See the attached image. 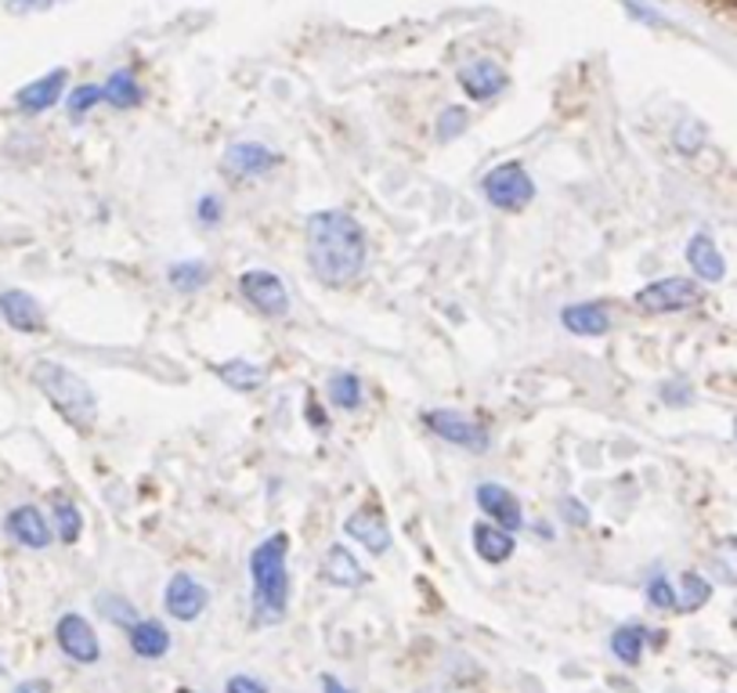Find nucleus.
Returning a JSON list of instances; mask_svg holds the SVG:
<instances>
[{
	"label": "nucleus",
	"instance_id": "nucleus-1",
	"mask_svg": "<svg viewBox=\"0 0 737 693\" xmlns=\"http://www.w3.org/2000/svg\"><path fill=\"white\" fill-rule=\"evenodd\" d=\"M304 253H308L311 275L325 289H344L366 271L369 238L355 213L319 210L304 224Z\"/></svg>",
	"mask_w": 737,
	"mask_h": 693
},
{
	"label": "nucleus",
	"instance_id": "nucleus-2",
	"mask_svg": "<svg viewBox=\"0 0 737 693\" xmlns=\"http://www.w3.org/2000/svg\"><path fill=\"white\" fill-rule=\"evenodd\" d=\"M290 535L275 531L249 553V593H254V610L260 621H279L290 607Z\"/></svg>",
	"mask_w": 737,
	"mask_h": 693
},
{
	"label": "nucleus",
	"instance_id": "nucleus-3",
	"mask_svg": "<svg viewBox=\"0 0 737 693\" xmlns=\"http://www.w3.org/2000/svg\"><path fill=\"white\" fill-rule=\"evenodd\" d=\"M33 383H37V391L48 397L54 405V412H59L73 430H81V434H90V430H95L98 397L81 372H73L70 366H62V361L44 358L33 366Z\"/></svg>",
	"mask_w": 737,
	"mask_h": 693
},
{
	"label": "nucleus",
	"instance_id": "nucleus-4",
	"mask_svg": "<svg viewBox=\"0 0 737 693\" xmlns=\"http://www.w3.org/2000/svg\"><path fill=\"white\" fill-rule=\"evenodd\" d=\"M701 297H705V289H701L695 279L668 275V279L648 282L643 289H637L632 304H637V311H643V314H676V311L698 308Z\"/></svg>",
	"mask_w": 737,
	"mask_h": 693
},
{
	"label": "nucleus",
	"instance_id": "nucleus-5",
	"mask_svg": "<svg viewBox=\"0 0 737 693\" xmlns=\"http://www.w3.org/2000/svg\"><path fill=\"white\" fill-rule=\"evenodd\" d=\"M484 199L492 202L495 210H525L531 199H536V181L520 163H499L495 170H489L481 181Z\"/></svg>",
	"mask_w": 737,
	"mask_h": 693
},
{
	"label": "nucleus",
	"instance_id": "nucleus-6",
	"mask_svg": "<svg viewBox=\"0 0 737 693\" xmlns=\"http://www.w3.org/2000/svg\"><path fill=\"white\" fill-rule=\"evenodd\" d=\"M239 293L246 304H254V311H260L271 322H282L290 314V289L275 271L265 268H249L239 275Z\"/></svg>",
	"mask_w": 737,
	"mask_h": 693
},
{
	"label": "nucleus",
	"instance_id": "nucleus-7",
	"mask_svg": "<svg viewBox=\"0 0 737 693\" xmlns=\"http://www.w3.org/2000/svg\"><path fill=\"white\" fill-rule=\"evenodd\" d=\"M423 426L434 437L445 441V445H456V448H467V451L489 448V430H484L481 423H474L470 416L452 412V408H430V412H423Z\"/></svg>",
	"mask_w": 737,
	"mask_h": 693
},
{
	"label": "nucleus",
	"instance_id": "nucleus-8",
	"mask_svg": "<svg viewBox=\"0 0 737 693\" xmlns=\"http://www.w3.org/2000/svg\"><path fill=\"white\" fill-rule=\"evenodd\" d=\"M210 607V589L199 582L196 574L177 571L170 582L163 585V610L181 624H192L196 618L207 615Z\"/></svg>",
	"mask_w": 737,
	"mask_h": 693
},
{
	"label": "nucleus",
	"instance_id": "nucleus-9",
	"mask_svg": "<svg viewBox=\"0 0 737 693\" xmlns=\"http://www.w3.org/2000/svg\"><path fill=\"white\" fill-rule=\"evenodd\" d=\"M54 643H59V651L70 657L76 665H98L101 661V643H98V632L90 629V621L84 615H62L59 624H54Z\"/></svg>",
	"mask_w": 737,
	"mask_h": 693
},
{
	"label": "nucleus",
	"instance_id": "nucleus-10",
	"mask_svg": "<svg viewBox=\"0 0 737 693\" xmlns=\"http://www.w3.org/2000/svg\"><path fill=\"white\" fill-rule=\"evenodd\" d=\"M474 503H478V509L492 520L495 528L509 531V535L525 528V509H520V498L509 492L506 484H499V481L478 484V492H474Z\"/></svg>",
	"mask_w": 737,
	"mask_h": 693
},
{
	"label": "nucleus",
	"instance_id": "nucleus-11",
	"mask_svg": "<svg viewBox=\"0 0 737 693\" xmlns=\"http://www.w3.org/2000/svg\"><path fill=\"white\" fill-rule=\"evenodd\" d=\"M275 166H282V156L275 149H268V145H260V141H235L232 149L224 152V170L239 181L265 177Z\"/></svg>",
	"mask_w": 737,
	"mask_h": 693
},
{
	"label": "nucleus",
	"instance_id": "nucleus-12",
	"mask_svg": "<svg viewBox=\"0 0 737 693\" xmlns=\"http://www.w3.org/2000/svg\"><path fill=\"white\" fill-rule=\"evenodd\" d=\"M344 531H347V539H355L358 545H366L372 556H388L391 545H394L388 520H383V513L377 506L355 509V513L344 520Z\"/></svg>",
	"mask_w": 737,
	"mask_h": 693
},
{
	"label": "nucleus",
	"instance_id": "nucleus-13",
	"mask_svg": "<svg viewBox=\"0 0 737 693\" xmlns=\"http://www.w3.org/2000/svg\"><path fill=\"white\" fill-rule=\"evenodd\" d=\"M4 531L15 539L22 549H48L54 528L48 524V517L37 506H15L4 517Z\"/></svg>",
	"mask_w": 737,
	"mask_h": 693
},
{
	"label": "nucleus",
	"instance_id": "nucleus-14",
	"mask_svg": "<svg viewBox=\"0 0 737 693\" xmlns=\"http://www.w3.org/2000/svg\"><path fill=\"white\" fill-rule=\"evenodd\" d=\"M65 84H70V70H51V73H44L40 79H33V84H26L15 95L19 112H26V116H40V112L54 109V106H59Z\"/></svg>",
	"mask_w": 737,
	"mask_h": 693
},
{
	"label": "nucleus",
	"instance_id": "nucleus-15",
	"mask_svg": "<svg viewBox=\"0 0 737 693\" xmlns=\"http://www.w3.org/2000/svg\"><path fill=\"white\" fill-rule=\"evenodd\" d=\"M459 84L474 101H492L509 87V73L492 59H478L459 70Z\"/></svg>",
	"mask_w": 737,
	"mask_h": 693
},
{
	"label": "nucleus",
	"instance_id": "nucleus-16",
	"mask_svg": "<svg viewBox=\"0 0 737 693\" xmlns=\"http://www.w3.org/2000/svg\"><path fill=\"white\" fill-rule=\"evenodd\" d=\"M561 325L564 333L572 336H586V339H597V336H607L611 329H615V318L604 308V304H568V308L561 311Z\"/></svg>",
	"mask_w": 737,
	"mask_h": 693
},
{
	"label": "nucleus",
	"instance_id": "nucleus-17",
	"mask_svg": "<svg viewBox=\"0 0 737 693\" xmlns=\"http://www.w3.org/2000/svg\"><path fill=\"white\" fill-rule=\"evenodd\" d=\"M0 318L15 329V333H44V308L37 297H29L26 289H4L0 293Z\"/></svg>",
	"mask_w": 737,
	"mask_h": 693
},
{
	"label": "nucleus",
	"instance_id": "nucleus-18",
	"mask_svg": "<svg viewBox=\"0 0 737 693\" xmlns=\"http://www.w3.org/2000/svg\"><path fill=\"white\" fill-rule=\"evenodd\" d=\"M322 578L329 585H336V589H361L369 582V574H366V567H361L358 560H355V553L347 549V545H329L325 549V556H322Z\"/></svg>",
	"mask_w": 737,
	"mask_h": 693
},
{
	"label": "nucleus",
	"instance_id": "nucleus-19",
	"mask_svg": "<svg viewBox=\"0 0 737 693\" xmlns=\"http://www.w3.org/2000/svg\"><path fill=\"white\" fill-rule=\"evenodd\" d=\"M687 264L698 282H723V275H727V260H723L720 246L705 232H698L687 243Z\"/></svg>",
	"mask_w": 737,
	"mask_h": 693
},
{
	"label": "nucleus",
	"instance_id": "nucleus-20",
	"mask_svg": "<svg viewBox=\"0 0 737 693\" xmlns=\"http://www.w3.org/2000/svg\"><path fill=\"white\" fill-rule=\"evenodd\" d=\"M470 539H474V553H478L484 564H506L517 549V542L509 531L495 528V524H484V520L481 524H474Z\"/></svg>",
	"mask_w": 737,
	"mask_h": 693
},
{
	"label": "nucleus",
	"instance_id": "nucleus-21",
	"mask_svg": "<svg viewBox=\"0 0 737 693\" xmlns=\"http://www.w3.org/2000/svg\"><path fill=\"white\" fill-rule=\"evenodd\" d=\"M127 643L134 654L145 657V661H160V657L170 654V643L174 640H170V632L160 621H138L134 629H127Z\"/></svg>",
	"mask_w": 737,
	"mask_h": 693
},
{
	"label": "nucleus",
	"instance_id": "nucleus-22",
	"mask_svg": "<svg viewBox=\"0 0 737 693\" xmlns=\"http://www.w3.org/2000/svg\"><path fill=\"white\" fill-rule=\"evenodd\" d=\"M648 643H651V629H643L640 621L618 624V629L611 632V654L629 668H637L643 661V646Z\"/></svg>",
	"mask_w": 737,
	"mask_h": 693
},
{
	"label": "nucleus",
	"instance_id": "nucleus-23",
	"mask_svg": "<svg viewBox=\"0 0 737 693\" xmlns=\"http://www.w3.org/2000/svg\"><path fill=\"white\" fill-rule=\"evenodd\" d=\"M218 380L239 394H254L268 383V369L254 366V361H246V358H232V361H224V366H218Z\"/></svg>",
	"mask_w": 737,
	"mask_h": 693
},
{
	"label": "nucleus",
	"instance_id": "nucleus-24",
	"mask_svg": "<svg viewBox=\"0 0 737 693\" xmlns=\"http://www.w3.org/2000/svg\"><path fill=\"white\" fill-rule=\"evenodd\" d=\"M101 95H106L112 109H134V106H142L145 90L131 70H116V73H109L106 84H101Z\"/></svg>",
	"mask_w": 737,
	"mask_h": 693
},
{
	"label": "nucleus",
	"instance_id": "nucleus-25",
	"mask_svg": "<svg viewBox=\"0 0 737 693\" xmlns=\"http://www.w3.org/2000/svg\"><path fill=\"white\" fill-rule=\"evenodd\" d=\"M51 524H54V535H59L62 545H76V542H81V531H84L81 506H76L73 498H65V495H54Z\"/></svg>",
	"mask_w": 737,
	"mask_h": 693
},
{
	"label": "nucleus",
	"instance_id": "nucleus-26",
	"mask_svg": "<svg viewBox=\"0 0 737 693\" xmlns=\"http://www.w3.org/2000/svg\"><path fill=\"white\" fill-rule=\"evenodd\" d=\"M167 279L177 293H196L210 282V268L202 260H174L167 268Z\"/></svg>",
	"mask_w": 737,
	"mask_h": 693
},
{
	"label": "nucleus",
	"instance_id": "nucleus-27",
	"mask_svg": "<svg viewBox=\"0 0 737 693\" xmlns=\"http://www.w3.org/2000/svg\"><path fill=\"white\" fill-rule=\"evenodd\" d=\"M325 394H329V405L344 408V412H355L361 405V380L355 372H336V376H329Z\"/></svg>",
	"mask_w": 737,
	"mask_h": 693
},
{
	"label": "nucleus",
	"instance_id": "nucleus-28",
	"mask_svg": "<svg viewBox=\"0 0 737 693\" xmlns=\"http://www.w3.org/2000/svg\"><path fill=\"white\" fill-rule=\"evenodd\" d=\"M679 607L676 610H701L712 599V582L705 574H698V571H684L679 574Z\"/></svg>",
	"mask_w": 737,
	"mask_h": 693
},
{
	"label": "nucleus",
	"instance_id": "nucleus-29",
	"mask_svg": "<svg viewBox=\"0 0 737 693\" xmlns=\"http://www.w3.org/2000/svg\"><path fill=\"white\" fill-rule=\"evenodd\" d=\"M98 615L106 621H112V624H120V629H134V624L142 621L138 607H134L131 599L116 596V593H101L98 596Z\"/></svg>",
	"mask_w": 737,
	"mask_h": 693
},
{
	"label": "nucleus",
	"instance_id": "nucleus-30",
	"mask_svg": "<svg viewBox=\"0 0 737 693\" xmlns=\"http://www.w3.org/2000/svg\"><path fill=\"white\" fill-rule=\"evenodd\" d=\"M643 596H648V604H651L654 610H676V607H679L676 589H673V582H668V578H665L662 571L648 578V585H643Z\"/></svg>",
	"mask_w": 737,
	"mask_h": 693
},
{
	"label": "nucleus",
	"instance_id": "nucleus-31",
	"mask_svg": "<svg viewBox=\"0 0 737 693\" xmlns=\"http://www.w3.org/2000/svg\"><path fill=\"white\" fill-rule=\"evenodd\" d=\"M98 101H106V95H101L98 84H81L70 90V98H65V109H70L73 120H84L90 109L98 106Z\"/></svg>",
	"mask_w": 737,
	"mask_h": 693
},
{
	"label": "nucleus",
	"instance_id": "nucleus-32",
	"mask_svg": "<svg viewBox=\"0 0 737 693\" xmlns=\"http://www.w3.org/2000/svg\"><path fill=\"white\" fill-rule=\"evenodd\" d=\"M467 127H470V112H467V109H459V106H449V109L438 116L434 134H438V141H452V138H459V134L467 131Z\"/></svg>",
	"mask_w": 737,
	"mask_h": 693
},
{
	"label": "nucleus",
	"instance_id": "nucleus-33",
	"mask_svg": "<svg viewBox=\"0 0 737 693\" xmlns=\"http://www.w3.org/2000/svg\"><path fill=\"white\" fill-rule=\"evenodd\" d=\"M712 571H716L727 585H737V535L720 542V549L712 553Z\"/></svg>",
	"mask_w": 737,
	"mask_h": 693
},
{
	"label": "nucleus",
	"instance_id": "nucleus-34",
	"mask_svg": "<svg viewBox=\"0 0 737 693\" xmlns=\"http://www.w3.org/2000/svg\"><path fill=\"white\" fill-rule=\"evenodd\" d=\"M673 141H676V149L679 152H687V156H695L701 145H705V131H701V123H695V120H684L679 127L673 131Z\"/></svg>",
	"mask_w": 737,
	"mask_h": 693
},
{
	"label": "nucleus",
	"instance_id": "nucleus-35",
	"mask_svg": "<svg viewBox=\"0 0 737 693\" xmlns=\"http://www.w3.org/2000/svg\"><path fill=\"white\" fill-rule=\"evenodd\" d=\"M196 221L202 224V228H218V224L224 221V202L218 196H202L196 202Z\"/></svg>",
	"mask_w": 737,
	"mask_h": 693
},
{
	"label": "nucleus",
	"instance_id": "nucleus-36",
	"mask_svg": "<svg viewBox=\"0 0 737 693\" xmlns=\"http://www.w3.org/2000/svg\"><path fill=\"white\" fill-rule=\"evenodd\" d=\"M557 513H561V520L564 524H572V528H586L589 524V509L578 503V498H572V495H564L561 503H557Z\"/></svg>",
	"mask_w": 737,
	"mask_h": 693
},
{
	"label": "nucleus",
	"instance_id": "nucleus-37",
	"mask_svg": "<svg viewBox=\"0 0 737 693\" xmlns=\"http://www.w3.org/2000/svg\"><path fill=\"white\" fill-rule=\"evenodd\" d=\"M658 394H662L665 405H673V408L690 405V397H695V391H690L687 380H668V383H662V391H658Z\"/></svg>",
	"mask_w": 737,
	"mask_h": 693
},
{
	"label": "nucleus",
	"instance_id": "nucleus-38",
	"mask_svg": "<svg viewBox=\"0 0 737 693\" xmlns=\"http://www.w3.org/2000/svg\"><path fill=\"white\" fill-rule=\"evenodd\" d=\"M224 693H271V690H268V683H260L254 676H232Z\"/></svg>",
	"mask_w": 737,
	"mask_h": 693
},
{
	"label": "nucleus",
	"instance_id": "nucleus-39",
	"mask_svg": "<svg viewBox=\"0 0 737 693\" xmlns=\"http://www.w3.org/2000/svg\"><path fill=\"white\" fill-rule=\"evenodd\" d=\"M304 419H308V426H315V430H329V416L315 394H308V401H304Z\"/></svg>",
	"mask_w": 737,
	"mask_h": 693
},
{
	"label": "nucleus",
	"instance_id": "nucleus-40",
	"mask_svg": "<svg viewBox=\"0 0 737 693\" xmlns=\"http://www.w3.org/2000/svg\"><path fill=\"white\" fill-rule=\"evenodd\" d=\"M54 0H8L11 15H29V11H48Z\"/></svg>",
	"mask_w": 737,
	"mask_h": 693
},
{
	"label": "nucleus",
	"instance_id": "nucleus-41",
	"mask_svg": "<svg viewBox=\"0 0 737 693\" xmlns=\"http://www.w3.org/2000/svg\"><path fill=\"white\" fill-rule=\"evenodd\" d=\"M11 693H51V683L48 679H26V683H19Z\"/></svg>",
	"mask_w": 737,
	"mask_h": 693
},
{
	"label": "nucleus",
	"instance_id": "nucleus-42",
	"mask_svg": "<svg viewBox=\"0 0 737 693\" xmlns=\"http://www.w3.org/2000/svg\"><path fill=\"white\" fill-rule=\"evenodd\" d=\"M319 683H322V693H355L347 683H340V679H336V676H329V672L319 679Z\"/></svg>",
	"mask_w": 737,
	"mask_h": 693
},
{
	"label": "nucleus",
	"instance_id": "nucleus-43",
	"mask_svg": "<svg viewBox=\"0 0 737 693\" xmlns=\"http://www.w3.org/2000/svg\"><path fill=\"white\" fill-rule=\"evenodd\" d=\"M536 535L539 539H553V528L550 524H536Z\"/></svg>",
	"mask_w": 737,
	"mask_h": 693
},
{
	"label": "nucleus",
	"instance_id": "nucleus-44",
	"mask_svg": "<svg viewBox=\"0 0 737 693\" xmlns=\"http://www.w3.org/2000/svg\"><path fill=\"white\" fill-rule=\"evenodd\" d=\"M0 676H4V665H0Z\"/></svg>",
	"mask_w": 737,
	"mask_h": 693
},
{
	"label": "nucleus",
	"instance_id": "nucleus-45",
	"mask_svg": "<svg viewBox=\"0 0 737 693\" xmlns=\"http://www.w3.org/2000/svg\"><path fill=\"white\" fill-rule=\"evenodd\" d=\"M734 437H737V423H734Z\"/></svg>",
	"mask_w": 737,
	"mask_h": 693
},
{
	"label": "nucleus",
	"instance_id": "nucleus-46",
	"mask_svg": "<svg viewBox=\"0 0 737 693\" xmlns=\"http://www.w3.org/2000/svg\"><path fill=\"white\" fill-rule=\"evenodd\" d=\"M181 693H188V690H181Z\"/></svg>",
	"mask_w": 737,
	"mask_h": 693
}]
</instances>
